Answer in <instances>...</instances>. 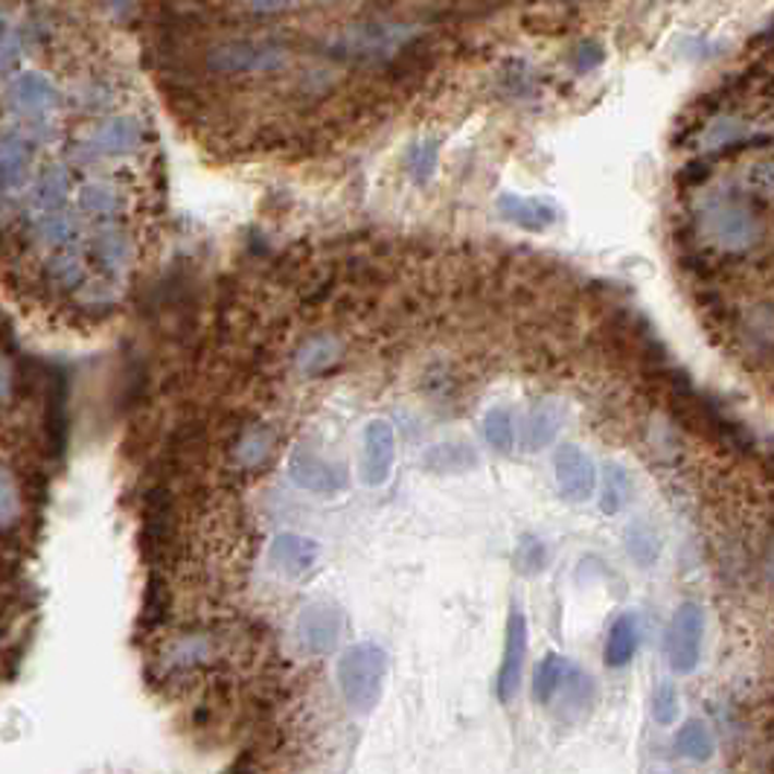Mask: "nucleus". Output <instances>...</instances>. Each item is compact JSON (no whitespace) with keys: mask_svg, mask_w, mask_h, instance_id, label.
<instances>
[{"mask_svg":"<svg viewBox=\"0 0 774 774\" xmlns=\"http://www.w3.org/2000/svg\"><path fill=\"white\" fill-rule=\"evenodd\" d=\"M341 696L356 714H370L384 693L388 679V653L379 644H356L338 658Z\"/></svg>","mask_w":774,"mask_h":774,"instance_id":"nucleus-1","label":"nucleus"},{"mask_svg":"<svg viewBox=\"0 0 774 774\" xmlns=\"http://www.w3.org/2000/svg\"><path fill=\"white\" fill-rule=\"evenodd\" d=\"M414 35L417 29L408 24H358L347 33H341L332 44V50L338 52L341 59L382 61L402 50V44H408Z\"/></svg>","mask_w":774,"mask_h":774,"instance_id":"nucleus-2","label":"nucleus"},{"mask_svg":"<svg viewBox=\"0 0 774 774\" xmlns=\"http://www.w3.org/2000/svg\"><path fill=\"white\" fill-rule=\"evenodd\" d=\"M207 64L218 73H274L288 64V50L269 41H225L207 52Z\"/></svg>","mask_w":774,"mask_h":774,"instance_id":"nucleus-3","label":"nucleus"},{"mask_svg":"<svg viewBox=\"0 0 774 774\" xmlns=\"http://www.w3.org/2000/svg\"><path fill=\"white\" fill-rule=\"evenodd\" d=\"M702 632H705V615L693 603L679 606V611L672 615L670 627H667V662L679 676H688L699 667L702 658Z\"/></svg>","mask_w":774,"mask_h":774,"instance_id":"nucleus-4","label":"nucleus"},{"mask_svg":"<svg viewBox=\"0 0 774 774\" xmlns=\"http://www.w3.org/2000/svg\"><path fill=\"white\" fill-rule=\"evenodd\" d=\"M705 230L725 251H746L760 239V222L754 213L734 201H723L707 210Z\"/></svg>","mask_w":774,"mask_h":774,"instance_id":"nucleus-5","label":"nucleus"},{"mask_svg":"<svg viewBox=\"0 0 774 774\" xmlns=\"http://www.w3.org/2000/svg\"><path fill=\"white\" fill-rule=\"evenodd\" d=\"M524 664H527V620L522 609H510L504 632V653H501V667H498V699L510 705L524 681Z\"/></svg>","mask_w":774,"mask_h":774,"instance_id":"nucleus-6","label":"nucleus"},{"mask_svg":"<svg viewBox=\"0 0 774 774\" xmlns=\"http://www.w3.org/2000/svg\"><path fill=\"white\" fill-rule=\"evenodd\" d=\"M553 469H557V484L559 492L568 501H588L597 489V469H594L592 457L576 449V445H562L553 457Z\"/></svg>","mask_w":774,"mask_h":774,"instance_id":"nucleus-7","label":"nucleus"},{"mask_svg":"<svg viewBox=\"0 0 774 774\" xmlns=\"http://www.w3.org/2000/svg\"><path fill=\"white\" fill-rule=\"evenodd\" d=\"M288 472L295 478L297 487L312 489L321 496H335L347 487V472L341 463L323 461L321 454L309 452V449H297L288 461Z\"/></svg>","mask_w":774,"mask_h":774,"instance_id":"nucleus-8","label":"nucleus"},{"mask_svg":"<svg viewBox=\"0 0 774 774\" xmlns=\"http://www.w3.org/2000/svg\"><path fill=\"white\" fill-rule=\"evenodd\" d=\"M7 94L12 108L24 114H35V117H47L61 103L56 82L38 73V70H21V73H15V79L9 82Z\"/></svg>","mask_w":774,"mask_h":774,"instance_id":"nucleus-9","label":"nucleus"},{"mask_svg":"<svg viewBox=\"0 0 774 774\" xmlns=\"http://www.w3.org/2000/svg\"><path fill=\"white\" fill-rule=\"evenodd\" d=\"M341 627L344 618L341 611L330 603H314L309 609H303L300 620H297V638L309 655H323L332 653V646L338 644Z\"/></svg>","mask_w":774,"mask_h":774,"instance_id":"nucleus-10","label":"nucleus"},{"mask_svg":"<svg viewBox=\"0 0 774 774\" xmlns=\"http://www.w3.org/2000/svg\"><path fill=\"white\" fill-rule=\"evenodd\" d=\"M396 461V434L384 419H373L365 428V457H361V478L367 487H382L391 478Z\"/></svg>","mask_w":774,"mask_h":774,"instance_id":"nucleus-11","label":"nucleus"},{"mask_svg":"<svg viewBox=\"0 0 774 774\" xmlns=\"http://www.w3.org/2000/svg\"><path fill=\"white\" fill-rule=\"evenodd\" d=\"M271 565L277 568L283 576H300L306 571H312V565L321 557V545L309 536H297V533H283L271 541Z\"/></svg>","mask_w":774,"mask_h":774,"instance_id":"nucleus-12","label":"nucleus"},{"mask_svg":"<svg viewBox=\"0 0 774 774\" xmlns=\"http://www.w3.org/2000/svg\"><path fill=\"white\" fill-rule=\"evenodd\" d=\"M498 213L524 227V230H545L557 222V207L545 199H524V195H501L498 199Z\"/></svg>","mask_w":774,"mask_h":774,"instance_id":"nucleus-13","label":"nucleus"},{"mask_svg":"<svg viewBox=\"0 0 774 774\" xmlns=\"http://www.w3.org/2000/svg\"><path fill=\"white\" fill-rule=\"evenodd\" d=\"M641 644V627H638L635 615H620L609 629L606 638V664L609 667H627L638 653Z\"/></svg>","mask_w":774,"mask_h":774,"instance_id":"nucleus-14","label":"nucleus"},{"mask_svg":"<svg viewBox=\"0 0 774 774\" xmlns=\"http://www.w3.org/2000/svg\"><path fill=\"white\" fill-rule=\"evenodd\" d=\"M140 143V122L131 117H114L94 134V148L103 155H126Z\"/></svg>","mask_w":774,"mask_h":774,"instance_id":"nucleus-15","label":"nucleus"},{"mask_svg":"<svg viewBox=\"0 0 774 774\" xmlns=\"http://www.w3.org/2000/svg\"><path fill=\"white\" fill-rule=\"evenodd\" d=\"M571 670H574V664H568L565 655L550 653L548 658L539 664L536 681H533V696H536V702H539V705H553L559 693H562V688H565Z\"/></svg>","mask_w":774,"mask_h":774,"instance_id":"nucleus-16","label":"nucleus"},{"mask_svg":"<svg viewBox=\"0 0 774 774\" xmlns=\"http://www.w3.org/2000/svg\"><path fill=\"white\" fill-rule=\"evenodd\" d=\"M33 164V143L24 134H7L3 140V187H21Z\"/></svg>","mask_w":774,"mask_h":774,"instance_id":"nucleus-17","label":"nucleus"},{"mask_svg":"<svg viewBox=\"0 0 774 774\" xmlns=\"http://www.w3.org/2000/svg\"><path fill=\"white\" fill-rule=\"evenodd\" d=\"M480 434L496 452L507 454L515 443V419L507 408H489L480 419Z\"/></svg>","mask_w":774,"mask_h":774,"instance_id":"nucleus-18","label":"nucleus"},{"mask_svg":"<svg viewBox=\"0 0 774 774\" xmlns=\"http://www.w3.org/2000/svg\"><path fill=\"white\" fill-rule=\"evenodd\" d=\"M559 414L553 405H539V408L533 410L531 419H527V426H524V445L527 449H545V445L553 443V437L559 434Z\"/></svg>","mask_w":774,"mask_h":774,"instance_id":"nucleus-19","label":"nucleus"},{"mask_svg":"<svg viewBox=\"0 0 774 774\" xmlns=\"http://www.w3.org/2000/svg\"><path fill=\"white\" fill-rule=\"evenodd\" d=\"M676 751H679L681 758L702 763V760L714 754V734L707 731V725L690 719V723L684 725V728H679V734H676Z\"/></svg>","mask_w":774,"mask_h":774,"instance_id":"nucleus-20","label":"nucleus"},{"mask_svg":"<svg viewBox=\"0 0 774 774\" xmlns=\"http://www.w3.org/2000/svg\"><path fill=\"white\" fill-rule=\"evenodd\" d=\"M629 496H632V478H629L620 466H609V469H606V484H603L600 510L609 515L618 513V510H623Z\"/></svg>","mask_w":774,"mask_h":774,"instance_id":"nucleus-21","label":"nucleus"},{"mask_svg":"<svg viewBox=\"0 0 774 774\" xmlns=\"http://www.w3.org/2000/svg\"><path fill=\"white\" fill-rule=\"evenodd\" d=\"M426 463L437 472H463L475 466L478 457H475L472 449H466V445H437V449L428 452Z\"/></svg>","mask_w":774,"mask_h":774,"instance_id":"nucleus-22","label":"nucleus"},{"mask_svg":"<svg viewBox=\"0 0 774 774\" xmlns=\"http://www.w3.org/2000/svg\"><path fill=\"white\" fill-rule=\"evenodd\" d=\"M437 157H440V143L437 140H419L408 152V172L417 183H426L437 169Z\"/></svg>","mask_w":774,"mask_h":774,"instance_id":"nucleus-23","label":"nucleus"},{"mask_svg":"<svg viewBox=\"0 0 774 774\" xmlns=\"http://www.w3.org/2000/svg\"><path fill=\"white\" fill-rule=\"evenodd\" d=\"M335 356H338L335 341L330 338L312 341V344H306L303 356H300V370H303V373H321L323 367H330L332 361H335Z\"/></svg>","mask_w":774,"mask_h":774,"instance_id":"nucleus-24","label":"nucleus"},{"mask_svg":"<svg viewBox=\"0 0 774 774\" xmlns=\"http://www.w3.org/2000/svg\"><path fill=\"white\" fill-rule=\"evenodd\" d=\"M79 204L87 213L94 216H111L114 207H117V195H114L111 187H103V183H87L85 190L79 192Z\"/></svg>","mask_w":774,"mask_h":774,"instance_id":"nucleus-25","label":"nucleus"},{"mask_svg":"<svg viewBox=\"0 0 774 774\" xmlns=\"http://www.w3.org/2000/svg\"><path fill=\"white\" fill-rule=\"evenodd\" d=\"M629 553L635 557V562H641V565H653L655 559H658V539H655V533L650 531V527H644V524H638V527H632L629 531Z\"/></svg>","mask_w":774,"mask_h":774,"instance_id":"nucleus-26","label":"nucleus"},{"mask_svg":"<svg viewBox=\"0 0 774 774\" xmlns=\"http://www.w3.org/2000/svg\"><path fill=\"white\" fill-rule=\"evenodd\" d=\"M545 562H548L545 545H541L539 539H531V536L522 539V545L515 550V565H519V571H522V574H536V571L545 568Z\"/></svg>","mask_w":774,"mask_h":774,"instance_id":"nucleus-27","label":"nucleus"},{"mask_svg":"<svg viewBox=\"0 0 774 774\" xmlns=\"http://www.w3.org/2000/svg\"><path fill=\"white\" fill-rule=\"evenodd\" d=\"M653 716H655V723H662V725H672L676 719H679V693H676V688H672V684H662V688L655 690Z\"/></svg>","mask_w":774,"mask_h":774,"instance_id":"nucleus-28","label":"nucleus"},{"mask_svg":"<svg viewBox=\"0 0 774 774\" xmlns=\"http://www.w3.org/2000/svg\"><path fill=\"white\" fill-rule=\"evenodd\" d=\"M571 59H574L576 70H592L606 59V52H603V47L597 41H583L580 47H576Z\"/></svg>","mask_w":774,"mask_h":774,"instance_id":"nucleus-29","label":"nucleus"},{"mask_svg":"<svg viewBox=\"0 0 774 774\" xmlns=\"http://www.w3.org/2000/svg\"><path fill=\"white\" fill-rule=\"evenodd\" d=\"M751 187L763 195H774V164H758L751 169Z\"/></svg>","mask_w":774,"mask_h":774,"instance_id":"nucleus-30","label":"nucleus"},{"mask_svg":"<svg viewBox=\"0 0 774 774\" xmlns=\"http://www.w3.org/2000/svg\"><path fill=\"white\" fill-rule=\"evenodd\" d=\"M769 576L774 580V548H772V553H769Z\"/></svg>","mask_w":774,"mask_h":774,"instance_id":"nucleus-31","label":"nucleus"}]
</instances>
